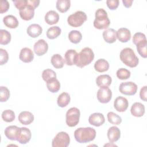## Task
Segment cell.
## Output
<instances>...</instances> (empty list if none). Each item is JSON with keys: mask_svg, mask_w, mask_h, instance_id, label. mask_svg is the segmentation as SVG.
<instances>
[{"mask_svg": "<svg viewBox=\"0 0 147 147\" xmlns=\"http://www.w3.org/2000/svg\"><path fill=\"white\" fill-rule=\"evenodd\" d=\"M42 78L45 82H47L51 79L56 78V72L51 69H44L42 73Z\"/></svg>", "mask_w": 147, "mask_h": 147, "instance_id": "74e56055", "label": "cell"}, {"mask_svg": "<svg viewBox=\"0 0 147 147\" xmlns=\"http://www.w3.org/2000/svg\"><path fill=\"white\" fill-rule=\"evenodd\" d=\"M26 32L30 37L36 38L42 33V29L40 25L37 24H33L28 27Z\"/></svg>", "mask_w": 147, "mask_h": 147, "instance_id": "603a6c76", "label": "cell"}, {"mask_svg": "<svg viewBox=\"0 0 147 147\" xmlns=\"http://www.w3.org/2000/svg\"><path fill=\"white\" fill-rule=\"evenodd\" d=\"M69 40L74 44H78L82 38V33L76 30H71L68 34Z\"/></svg>", "mask_w": 147, "mask_h": 147, "instance_id": "d6a6232c", "label": "cell"}, {"mask_svg": "<svg viewBox=\"0 0 147 147\" xmlns=\"http://www.w3.org/2000/svg\"><path fill=\"white\" fill-rule=\"evenodd\" d=\"M10 97V91L6 87H0V100L1 102L7 101Z\"/></svg>", "mask_w": 147, "mask_h": 147, "instance_id": "ab89813d", "label": "cell"}, {"mask_svg": "<svg viewBox=\"0 0 147 147\" xmlns=\"http://www.w3.org/2000/svg\"><path fill=\"white\" fill-rule=\"evenodd\" d=\"M4 24L10 29L16 28L19 24L17 18L13 15H7L5 16L3 19Z\"/></svg>", "mask_w": 147, "mask_h": 147, "instance_id": "484cf974", "label": "cell"}, {"mask_svg": "<svg viewBox=\"0 0 147 147\" xmlns=\"http://www.w3.org/2000/svg\"><path fill=\"white\" fill-rule=\"evenodd\" d=\"M61 30L57 26H53L49 28L47 32V37L49 39H55L61 34Z\"/></svg>", "mask_w": 147, "mask_h": 147, "instance_id": "1f68e13d", "label": "cell"}, {"mask_svg": "<svg viewBox=\"0 0 147 147\" xmlns=\"http://www.w3.org/2000/svg\"><path fill=\"white\" fill-rule=\"evenodd\" d=\"M15 118V113L11 110H6L2 113V118L6 122H13Z\"/></svg>", "mask_w": 147, "mask_h": 147, "instance_id": "d590c367", "label": "cell"}, {"mask_svg": "<svg viewBox=\"0 0 147 147\" xmlns=\"http://www.w3.org/2000/svg\"><path fill=\"white\" fill-rule=\"evenodd\" d=\"M106 4L107 7L110 10H115L119 5L118 0H107L106 1Z\"/></svg>", "mask_w": 147, "mask_h": 147, "instance_id": "f6af8a7d", "label": "cell"}, {"mask_svg": "<svg viewBox=\"0 0 147 147\" xmlns=\"http://www.w3.org/2000/svg\"><path fill=\"white\" fill-rule=\"evenodd\" d=\"M19 58L24 63H30L34 59V53L30 48L25 47L21 49Z\"/></svg>", "mask_w": 147, "mask_h": 147, "instance_id": "9a60e30c", "label": "cell"}, {"mask_svg": "<svg viewBox=\"0 0 147 147\" xmlns=\"http://www.w3.org/2000/svg\"><path fill=\"white\" fill-rule=\"evenodd\" d=\"M45 21L48 25H53L59 20V14L55 10H49L45 15Z\"/></svg>", "mask_w": 147, "mask_h": 147, "instance_id": "d4e9b609", "label": "cell"}, {"mask_svg": "<svg viewBox=\"0 0 147 147\" xmlns=\"http://www.w3.org/2000/svg\"><path fill=\"white\" fill-rule=\"evenodd\" d=\"M119 57L124 64L130 68H134L138 64L139 59L133 50L130 48L123 49L120 52Z\"/></svg>", "mask_w": 147, "mask_h": 147, "instance_id": "7a4b0ae2", "label": "cell"}, {"mask_svg": "<svg viewBox=\"0 0 147 147\" xmlns=\"http://www.w3.org/2000/svg\"><path fill=\"white\" fill-rule=\"evenodd\" d=\"M97 99L102 103H107L112 98L111 90L108 87H100L97 92Z\"/></svg>", "mask_w": 147, "mask_h": 147, "instance_id": "9c48e42d", "label": "cell"}, {"mask_svg": "<svg viewBox=\"0 0 147 147\" xmlns=\"http://www.w3.org/2000/svg\"><path fill=\"white\" fill-rule=\"evenodd\" d=\"M51 61L52 65L57 69L63 68L65 63V60L59 54L53 55L51 57Z\"/></svg>", "mask_w": 147, "mask_h": 147, "instance_id": "f546056e", "label": "cell"}, {"mask_svg": "<svg viewBox=\"0 0 147 147\" xmlns=\"http://www.w3.org/2000/svg\"><path fill=\"white\" fill-rule=\"evenodd\" d=\"M70 142V138L68 134L64 131L58 133L52 140L53 147H67Z\"/></svg>", "mask_w": 147, "mask_h": 147, "instance_id": "52a82bcc", "label": "cell"}, {"mask_svg": "<svg viewBox=\"0 0 147 147\" xmlns=\"http://www.w3.org/2000/svg\"><path fill=\"white\" fill-rule=\"evenodd\" d=\"M105 121L104 115L100 113H94L90 115L88 118L89 123L94 126H100L102 125Z\"/></svg>", "mask_w": 147, "mask_h": 147, "instance_id": "4fadbf2b", "label": "cell"}, {"mask_svg": "<svg viewBox=\"0 0 147 147\" xmlns=\"http://www.w3.org/2000/svg\"><path fill=\"white\" fill-rule=\"evenodd\" d=\"M20 132V127L17 126L11 125L7 126L5 130V136L10 140L17 141Z\"/></svg>", "mask_w": 147, "mask_h": 147, "instance_id": "8fae6325", "label": "cell"}, {"mask_svg": "<svg viewBox=\"0 0 147 147\" xmlns=\"http://www.w3.org/2000/svg\"><path fill=\"white\" fill-rule=\"evenodd\" d=\"M121 137V131L119 129L115 126L110 127L107 131V138L110 142L117 141Z\"/></svg>", "mask_w": 147, "mask_h": 147, "instance_id": "ac0fdd59", "label": "cell"}, {"mask_svg": "<svg viewBox=\"0 0 147 147\" xmlns=\"http://www.w3.org/2000/svg\"><path fill=\"white\" fill-rule=\"evenodd\" d=\"M32 137L30 130L25 127H20V132L17 141L21 144H26L29 142Z\"/></svg>", "mask_w": 147, "mask_h": 147, "instance_id": "5bb4252c", "label": "cell"}, {"mask_svg": "<svg viewBox=\"0 0 147 147\" xmlns=\"http://www.w3.org/2000/svg\"><path fill=\"white\" fill-rule=\"evenodd\" d=\"M39 3H40L39 0H27V4L29 6L32 7L34 9L38 6Z\"/></svg>", "mask_w": 147, "mask_h": 147, "instance_id": "7dc6e473", "label": "cell"}, {"mask_svg": "<svg viewBox=\"0 0 147 147\" xmlns=\"http://www.w3.org/2000/svg\"><path fill=\"white\" fill-rule=\"evenodd\" d=\"M130 111L133 116L141 117L145 113V106L140 102H135L132 105Z\"/></svg>", "mask_w": 147, "mask_h": 147, "instance_id": "ffe728a7", "label": "cell"}, {"mask_svg": "<svg viewBox=\"0 0 147 147\" xmlns=\"http://www.w3.org/2000/svg\"><path fill=\"white\" fill-rule=\"evenodd\" d=\"M129 106V102L125 97L119 96L117 97L114 102V107L118 112L125 111Z\"/></svg>", "mask_w": 147, "mask_h": 147, "instance_id": "7c38bea8", "label": "cell"}, {"mask_svg": "<svg viewBox=\"0 0 147 147\" xmlns=\"http://www.w3.org/2000/svg\"><path fill=\"white\" fill-rule=\"evenodd\" d=\"M86 14L82 11H77L68 17L67 22L72 27H79L87 20Z\"/></svg>", "mask_w": 147, "mask_h": 147, "instance_id": "5b68a950", "label": "cell"}, {"mask_svg": "<svg viewBox=\"0 0 147 147\" xmlns=\"http://www.w3.org/2000/svg\"><path fill=\"white\" fill-rule=\"evenodd\" d=\"M96 137L95 130L91 127H79L75 130L74 137L79 143H86L93 141Z\"/></svg>", "mask_w": 147, "mask_h": 147, "instance_id": "6da1fadb", "label": "cell"}, {"mask_svg": "<svg viewBox=\"0 0 147 147\" xmlns=\"http://www.w3.org/2000/svg\"><path fill=\"white\" fill-rule=\"evenodd\" d=\"M108 121L114 125H118L122 122V118L120 116L114 113V112L110 111L107 113V115Z\"/></svg>", "mask_w": 147, "mask_h": 147, "instance_id": "836d02e7", "label": "cell"}, {"mask_svg": "<svg viewBox=\"0 0 147 147\" xmlns=\"http://www.w3.org/2000/svg\"><path fill=\"white\" fill-rule=\"evenodd\" d=\"M80 110L76 107L70 108L66 113L65 122L69 127H74L76 126L80 119Z\"/></svg>", "mask_w": 147, "mask_h": 147, "instance_id": "8992f818", "label": "cell"}, {"mask_svg": "<svg viewBox=\"0 0 147 147\" xmlns=\"http://www.w3.org/2000/svg\"><path fill=\"white\" fill-rule=\"evenodd\" d=\"M34 53L37 56H42L45 54L48 49V43L43 39L38 40L35 42L33 47Z\"/></svg>", "mask_w": 147, "mask_h": 147, "instance_id": "30bf717a", "label": "cell"}, {"mask_svg": "<svg viewBox=\"0 0 147 147\" xmlns=\"http://www.w3.org/2000/svg\"><path fill=\"white\" fill-rule=\"evenodd\" d=\"M133 2V0H122V3L124 6L127 8H129L131 6Z\"/></svg>", "mask_w": 147, "mask_h": 147, "instance_id": "c3c4849f", "label": "cell"}, {"mask_svg": "<svg viewBox=\"0 0 147 147\" xmlns=\"http://www.w3.org/2000/svg\"><path fill=\"white\" fill-rule=\"evenodd\" d=\"M20 16L25 21L30 20L34 16V9L27 4L24 9L20 10Z\"/></svg>", "mask_w": 147, "mask_h": 147, "instance_id": "7402d4cb", "label": "cell"}, {"mask_svg": "<svg viewBox=\"0 0 147 147\" xmlns=\"http://www.w3.org/2000/svg\"><path fill=\"white\" fill-rule=\"evenodd\" d=\"M146 92H147V86H145L141 88L140 92V96L141 99L146 102Z\"/></svg>", "mask_w": 147, "mask_h": 147, "instance_id": "bcb514c9", "label": "cell"}, {"mask_svg": "<svg viewBox=\"0 0 147 147\" xmlns=\"http://www.w3.org/2000/svg\"><path fill=\"white\" fill-rule=\"evenodd\" d=\"M70 100L71 98L69 94L64 92L59 95L57 100V103L59 107H64L69 104Z\"/></svg>", "mask_w": 147, "mask_h": 147, "instance_id": "f1b7e54d", "label": "cell"}, {"mask_svg": "<svg viewBox=\"0 0 147 147\" xmlns=\"http://www.w3.org/2000/svg\"><path fill=\"white\" fill-rule=\"evenodd\" d=\"M18 118L21 123L24 125H28L33 122L34 115L29 111H24L20 113Z\"/></svg>", "mask_w": 147, "mask_h": 147, "instance_id": "2e32d148", "label": "cell"}, {"mask_svg": "<svg viewBox=\"0 0 147 147\" xmlns=\"http://www.w3.org/2000/svg\"><path fill=\"white\" fill-rule=\"evenodd\" d=\"M9 8V3L6 0H1L0 1V13L1 14L6 12Z\"/></svg>", "mask_w": 147, "mask_h": 147, "instance_id": "ee69618b", "label": "cell"}, {"mask_svg": "<svg viewBox=\"0 0 147 147\" xmlns=\"http://www.w3.org/2000/svg\"><path fill=\"white\" fill-rule=\"evenodd\" d=\"M11 41L10 33L5 29L0 30V44L1 45H7Z\"/></svg>", "mask_w": 147, "mask_h": 147, "instance_id": "e575fe53", "label": "cell"}, {"mask_svg": "<svg viewBox=\"0 0 147 147\" xmlns=\"http://www.w3.org/2000/svg\"><path fill=\"white\" fill-rule=\"evenodd\" d=\"M46 83L48 90L52 93L57 92L60 89V83L56 78L51 79Z\"/></svg>", "mask_w": 147, "mask_h": 147, "instance_id": "83f0119b", "label": "cell"}, {"mask_svg": "<svg viewBox=\"0 0 147 147\" xmlns=\"http://www.w3.org/2000/svg\"><path fill=\"white\" fill-rule=\"evenodd\" d=\"M9 60L7 52L2 48H0V64L1 65L6 64Z\"/></svg>", "mask_w": 147, "mask_h": 147, "instance_id": "b9f144b4", "label": "cell"}, {"mask_svg": "<svg viewBox=\"0 0 147 147\" xmlns=\"http://www.w3.org/2000/svg\"><path fill=\"white\" fill-rule=\"evenodd\" d=\"M116 74L117 78L121 80H126L130 78L131 75L130 71L124 68H121L118 69Z\"/></svg>", "mask_w": 147, "mask_h": 147, "instance_id": "f35d334b", "label": "cell"}, {"mask_svg": "<svg viewBox=\"0 0 147 147\" xmlns=\"http://www.w3.org/2000/svg\"><path fill=\"white\" fill-rule=\"evenodd\" d=\"M103 37L105 41L109 44L113 43L116 41L117 37V31L112 28L106 29L103 32Z\"/></svg>", "mask_w": 147, "mask_h": 147, "instance_id": "e0dca14e", "label": "cell"}, {"mask_svg": "<svg viewBox=\"0 0 147 147\" xmlns=\"http://www.w3.org/2000/svg\"><path fill=\"white\" fill-rule=\"evenodd\" d=\"M137 84L133 82H122L120 84L119 90L121 93L126 95H134L137 91Z\"/></svg>", "mask_w": 147, "mask_h": 147, "instance_id": "ba28073f", "label": "cell"}, {"mask_svg": "<svg viewBox=\"0 0 147 147\" xmlns=\"http://www.w3.org/2000/svg\"><path fill=\"white\" fill-rule=\"evenodd\" d=\"M78 53L74 49H68L64 55V60L67 65H75Z\"/></svg>", "mask_w": 147, "mask_h": 147, "instance_id": "44dd1931", "label": "cell"}, {"mask_svg": "<svg viewBox=\"0 0 147 147\" xmlns=\"http://www.w3.org/2000/svg\"><path fill=\"white\" fill-rule=\"evenodd\" d=\"M94 59L93 51L89 47H85L78 54L75 65L80 68H83L90 64Z\"/></svg>", "mask_w": 147, "mask_h": 147, "instance_id": "3957f363", "label": "cell"}, {"mask_svg": "<svg viewBox=\"0 0 147 147\" xmlns=\"http://www.w3.org/2000/svg\"><path fill=\"white\" fill-rule=\"evenodd\" d=\"M95 16L94 26L99 30L107 29L110 24V21L106 11L102 8H99L95 11Z\"/></svg>", "mask_w": 147, "mask_h": 147, "instance_id": "277c9868", "label": "cell"}, {"mask_svg": "<svg viewBox=\"0 0 147 147\" xmlns=\"http://www.w3.org/2000/svg\"><path fill=\"white\" fill-rule=\"evenodd\" d=\"M117 37L121 42H126L131 38L130 31L126 28H121L117 31Z\"/></svg>", "mask_w": 147, "mask_h": 147, "instance_id": "d6986e66", "label": "cell"}, {"mask_svg": "<svg viewBox=\"0 0 147 147\" xmlns=\"http://www.w3.org/2000/svg\"><path fill=\"white\" fill-rule=\"evenodd\" d=\"M112 82V79L109 75H100L96 79V83L98 87H109Z\"/></svg>", "mask_w": 147, "mask_h": 147, "instance_id": "cb8c5ba5", "label": "cell"}, {"mask_svg": "<svg viewBox=\"0 0 147 147\" xmlns=\"http://www.w3.org/2000/svg\"><path fill=\"white\" fill-rule=\"evenodd\" d=\"M13 2L19 10L24 9L27 6V0H13Z\"/></svg>", "mask_w": 147, "mask_h": 147, "instance_id": "7bdbcfd3", "label": "cell"}, {"mask_svg": "<svg viewBox=\"0 0 147 147\" xmlns=\"http://www.w3.org/2000/svg\"><path fill=\"white\" fill-rule=\"evenodd\" d=\"M137 46V50L139 55L144 57H147V53H146V46H147V41H144L141 42L136 45Z\"/></svg>", "mask_w": 147, "mask_h": 147, "instance_id": "8d00e7d4", "label": "cell"}, {"mask_svg": "<svg viewBox=\"0 0 147 147\" xmlns=\"http://www.w3.org/2000/svg\"><path fill=\"white\" fill-rule=\"evenodd\" d=\"M146 41V36L145 34L141 33V32H137L135 33L133 37V42L136 45L137 44Z\"/></svg>", "mask_w": 147, "mask_h": 147, "instance_id": "60d3db41", "label": "cell"}, {"mask_svg": "<svg viewBox=\"0 0 147 147\" xmlns=\"http://www.w3.org/2000/svg\"><path fill=\"white\" fill-rule=\"evenodd\" d=\"M94 68L99 72L107 71L109 68V63L105 59H99L95 61L94 64Z\"/></svg>", "mask_w": 147, "mask_h": 147, "instance_id": "4316f807", "label": "cell"}, {"mask_svg": "<svg viewBox=\"0 0 147 147\" xmlns=\"http://www.w3.org/2000/svg\"><path fill=\"white\" fill-rule=\"evenodd\" d=\"M71 6L69 0H57L56 2V8L60 13H65L68 10Z\"/></svg>", "mask_w": 147, "mask_h": 147, "instance_id": "4dcf8cb0", "label": "cell"}]
</instances>
